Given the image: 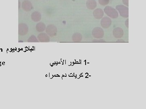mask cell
Segmentation results:
<instances>
[{
    "instance_id": "6da1fadb",
    "label": "cell",
    "mask_w": 146,
    "mask_h": 109,
    "mask_svg": "<svg viewBox=\"0 0 146 109\" xmlns=\"http://www.w3.org/2000/svg\"><path fill=\"white\" fill-rule=\"evenodd\" d=\"M104 11L110 18L116 19L119 17V13L115 9L112 7L107 6L104 9Z\"/></svg>"
},
{
    "instance_id": "7a4b0ae2",
    "label": "cell",
    "mask_w": 146,
    "mask_h": 109,
    "mask_svg": "<svg viewBox=\"0 0 146 109\" xmlns=\"http://www.w3.org/2000/svg\"><path fill=\"white\" fill-rule=\"evenodd\" d=\"M116 9L120 16L124 18L129 17V8L123 5H118L116 6Z\"/></svg>"
},
{
    "instance_id": "3957f363",
    "label": "cell",
    "mask_w": 146,
    "mask_h": 109,
    "mask_svg": "<svg viewBox=\"0 0 146 109\" xmlns=\"http://www.w3.org/2000/svg\"><path fill=\"white\" fill-rule=\"evenodd\" d=\"M104 34L103 29L99 27L95 28L92 30V35L96 39H102L104 37Z\"/></svg>"
},
{
    "instance_id": "277c9868",
    "label": "cell",
    "mask_w": 146,
    "mask_h": 109,
    "mask_svg": "<svg viewBox=\"0 0 146 109\" xmlns=\"http://www.w3.org/2000/svg\"><path fill=\"white\" fill-rule=\"evenodd\" d=\"M101 19L100 24L102 27L104 28H108L111 26L112 22L109 17H104Z\"/></svg>"
},
{
    "instance_id": "5b68a950",
    "label": "cell",
    "mask_w": 146,
    "mask_h": 109,
    "mask_svg": "<svg viewBox=\"0 0 146 109\" xmlns=\"http://www.w3.org/2000/svg\"><path fill=\"white\" fill-rule=\"evenodd\" d=\"M104 16V11L102 9H94V11H93V16L94 18L98 20L101 19L102 18H103Z\"/></svg>"
},
{
    "instance_id": "8992f818",
    "label": "cell",
    "mask_w": 146,
    "mask_h": 109,
    "mask_svg": "<svg viewBox=\"0 0 146 109\" xmlns=\"http://www.w3.org/2000/svg\"><path fill=\"white\" fill-rule=\"evenodd\" d=\"M113 35L115 38L117 39L122 38L124 35L123 30L119 27L116 28L113 30Z\"/></svg>"
},
{
    "instance_id": "52a82bcc",
    "label": "cell",
    "mask_w": 146,
    "mask_h": 109,
    "mask_svg": "<svg viewBox=\"0 0 146 109\" xmlns=\"http://www.w3.org/2000/svg\"><path fill=\"white\" fill-rule=\"evenodd\" d=\"M86 6L89 10H94L97 7L96 1V0H87L86 2Z\"/></svg>"
},
{
    "instance_id": "ba28073f",
    "label": "cell",
    "mask_w": 146,
    "mask_h": 109,
    "mask_svg": "<svg viewBox=\"0 0 146 109\" xmlns=\"http://www.w3.org/2000/svg\"><path fill=\"white\" fill-rule=\"evenodd\" d=\"M22 8L24 10L29 11H30L32 9V5L31 3L29 1H24L22 4Z\"/></svg>"
},
{
    "instance_id": "9c48e42d",
    "label": "cell",
    "mask_w": 146,
    "mask_h": 109,
    "mask_svg": "<svg viewBox=\"0 0 146 109\" xmlns=\"http://www.w3.org/2000/svg\"><path fill=\"white\" fill-rule=\"evenodd\" d=\"M82 36L80 33H76L73 35L72 39L74 41L80 42L82 40Z\"/></svg>"
},
{
    "instance_id": "30bf717a",
    "label": "cell",
    "mask_w": 146,
    "mask_h": 109,
    "mask_svg": "<svg viewBox=\"0 0 146 109\" xmlns=\"http://www.w3.org/2000/svg\"><path fill=\"white\" fill-rule=\"evenodd\" d=\"M99 3L100 5L102 6H106L109 3V0H98Z\"/></svg>"
},
{
    "instance_id": "8fae6325",
    "label": "cell",
    "mask_w": 146,
    "mask_h": 109,
    "mask_svg": "<svg viewBox=\"0 0 146 109\" xmlns=\"http://www.w3.org/2000/svg\"><path fill=\"white\" fill-rule=\"evenodd\" d=\"M122 2L124 5L127 7L129 6V0H122Z\"/></svg>"
},
{
    "instance_id": "7c38bea8",
    "label": "cell",
    "mask_w": 146,
    "mask_h": 109,
    "mask_svg": "<svg viewBox=\"0 0 146 109\" xmlns=\"http://www.w3.org/2000/svg\"><path fill=\"white\" fill-rule=\"evenodd\" d=\"M125 25L128 28L129 27V19H127L125 22Z\"/></svg>"
},
{
    "instance_id": "4fadbf2b",
    "label": "cell",
    "mask_w": 146,
    "mask_h": 109,
    "mask_svg": "<svg viewBox=\"0 0 146 109\" xmlns=\"http://www.w3.org/2000/svg\"><path fill=\"white\" fill-rule=\"evenodd\" d=\"M94 42H104L105 41L104 40H102V39H100V40H95L93 41Z\"/></svg>"
},
{
    "instance_id": "5bb4252c",
    "label": "cell",
    "mask_w": 146,
    "mask_h": 109,
    "mask_svg": "<svg viewBox=\"0 0 146 109\" xmlns=\"http://www.w3.org/2000/svg\"><path fill=\"white\" fill-rule=\"evenodd\" d=\"M117 41H120V42L122 41V42H123V41H123V40H118Z\"/></svg>"
}]
</instances>
